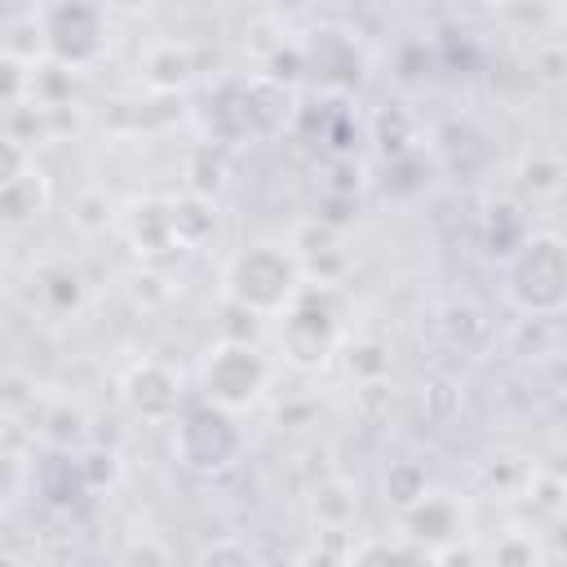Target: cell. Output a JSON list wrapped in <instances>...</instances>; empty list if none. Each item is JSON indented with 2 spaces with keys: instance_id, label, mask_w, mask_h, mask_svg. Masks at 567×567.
<instances>
[{
  "instance_id": "obj_3",
  "label": "cell",
  "mask_w": 567,
  "mask_h": 567,
  "mask_svg": "<svg viewBox=\"0 0 567 567\" xmlns=\"http://www.w3.org/2000/svg\"><path fill=\"white\" fill-rule=\"evenodd\" d=\"M505 301L523 319H558L567 310V244L558 230H532L505 257Z\"/></svg>"
},
{
  "instance_id": "obj_31",
  "label": "cell",
  "mask_w": 567,
  "mask_h": 567,
  "mask_svg": "<svg viewBox=\"0 0 567 567\" xmlns=\"http://www.w3.org/2000/svg\"><path fill=\"white\" fill-rule=\"evenodd\" d=\"M0 567H31V563L18 549H0Z\"/></svg>"
},
{
  "instance_id": "obj_4",
  "label": "cell",
  "mask_w": 567,
  "mask_h": 567,
  "mask_svg": "<svg viewBox=\"0 0 567 567\" xmlns=\"http://www.w3.org/2000/svg\"><path fill=\"white\" fill-rule=\"evenodd\" d=\"M270 377H275V363H270V354H261L257 341L217 337L199 359V377H195L199 381V403L221 408L230 416L252 412L266 399Z\"/></svg>"
},
{
  "instance_id": "obj_22",
  "label": "cell",
  "mask_w": 567,
  "mask_h": 567,
  "mask_svg": "<svg viewBox=\"0 0 567 567\" xmlns=\"http://www.w3.org/2000/svg\"><path fill=\"white\" fill-rule=\"evenodd\" d=\"M341 363L350 372L354 385H372V381H390V346L377 337H346L341 346Z\"/></svg>"
},
{
  "instance_id": "obj_20",
  "label": "cell",
  "mask_w": 567,
  "mask_h": 567,
  "mask_svg": "<svg viewBox=\"0 0 567 567\" xmlns=\"http://www.w3.org/2000/svg\"><path fill=\"white\" fill-rule=\"evenodd\" d=\"M430 492V474H425V461H412V456H399V461H385L381 470V496L394 514H403L412 501H421Z\"/></svg>"
},
{
  "instance_id": "obj_1",
  "label": "cell",
  "mask_w": 567,
  "mask_h": 567,
  "mask_svg": "<svg viewBox=\"0 0 567 567\" xmlns=\"http://www.w3.org/2000/svg\"><path fill=\"white\" fill-rule=\"evenodd\" d=\"M301 288V257L292 252V244L279 239L244 244L221 270V301L248 319H279Z\"/></svg>"
},
{
  "instance_id": "obj_24",
  "label": "cell",
  "mask_w": 567,
  "mask_h": 567,
  "mask_svg": "<svg viewBox=\"0 0 567 567\" xmlns=\"http://www.w3.org/2000/svg\"><path fill=\"white\" fill-rule=\"evenodd\" d=\"M115 567H173V549L155 532H133V536H124Z\"/></svg>"
},
{
  "instance_id": "obj_7",
  "label": "cell",
  "mask_w": 567,
  "mask_h": 567,
  "mask_svg": "<svg viewBox=\"0 0 567 567\" xmlns=\"http://www.w3.org/2000/svg\"><path fill=\"white\" fill-rule=\"evenodd\" d=\"M120 403L146 425H173L186 408V377L168 359H137L120 377Z\"/></svg>"
},
{
  "instance_id": "obj_8",
  "label": "cell",
  "mask_w": 567,
  "mask_h": 567,
  "mask_svg": "<svg viewBox=\"0 0 567 567\" xmlns=\"http://www.w3.org/2000/svg\"><path fill=\"white\" fill-rule=\"evenodd\" d=\"M399 536L412 540L416 549H447L456 540H470V505L456 492H425L421 501H412L399 514Z\"/></svg>"
},
{
  "instance_id": "obj_32",
  "label": "cell",
  "mask_w": 567,
  "mask_h": 567,
  "mask_svg": "<svg viewBox=\"0 0 567 567\" xmlns=\"http://www.w3.org/2000/svg\"><path fill=\"white\" fill-rule=\"evenodd\" d=\"M0 284H4V279H0Z\"/></svg>"
},
{
  "instance_id": "obj_29",
  "label": "cell",
  "mask_w": 567,
  "mask_h": 567,
  "mask_svg": "<svg viewBox=\"0 0 567 567\" xmlns=\"http://www.w3.org/2000/svg\"><path fill=\"white\" fill-rule=\"evenodd\" d=\"M18 492H22V456H18L13 443L0 434V514L18 501Z\"/></svg>"
},
{
  "instance_id": "obj_26",
  "label": "cell",
  "mask_w": 567,
  "mask_h": 567,
  "mask_svg": "<svg viewBox=\"0 0 567 567\" xmlns=\"http://www.w3.org/2000/svg\"><path fill=\"white\" fill-rule=\"evenodd\" d=\"M31 93V62H18L9 53H0V111L22 106Z\"/></svg>"
},
{
  "instance_id": "obj_16",
  "label": "cell",
  "mask_w": 567,
  "mask_h": 567,
  "mask_svg": "<svg viewBox=\"0 0 567 567\" xmlns=\"http://www.w3.org/2000/svg\"><path fill=\"white\" fill-rule=\"evenodd\" d=\"M354 509H359V492L350 478L332 474V478H319L310 487V518L319 523V532H341L354 523Z\"/></svg>"
},
{
  "instance_id": "obj_10",
  "label": "cell",
  "mask_w": 567,
  "mask_h": 567,
  "mask_svg": "<svg viewBox=\"0 0 567 567\" xmlns=\"http://www.w3.org/2000/svg\"><path fill=\"white\" fill-rule=\"evenodd\" d=\"M115 226L124 230L128 248L142 261H155L164 252H182L177 239H173V226H168V195H142V199L124 204Z\"/></svg>"
},
{
  "instance_id": "obj_13",
  "label": "cell",
  "mask_w": 567,
  "mask_h": 567,
  "mask_svg": "<svg viewBox=\"0 0 567 567\" xmlns=\"http://www.w3.org/2000/svg\"><path fill=\"white\" fill-rule=\"evenodd\" d=\"M346 567H434V554L403 536H359L346 545Z\"/></svg>"
},
{
  "instance_id": "obj_21",
  "label": "cell",
  "mask_w": 567,
  "mask_h": 567,
  "mask_svg": "<svg viewBox=\"0 0 567 567\" xmlns=\"http://www.w3.org/2000/svg\"><path fill=\"white\" fill-rule=\"evenodd\" d=\"M523 66H527L536 89H549V93L563 89V80H567V44H563V35H554V31L532 35V49H527Z\"/></svg>"
},
{
  "instance_id": "obj_12",
  "label": "cell",
  "mask_w": 567,
  "mask_h": 567,
  "mask_svg": "<svg viewBox=\"0 0 567 567\" xmlns=\"http://www.w3.org/2000/svg\"><path fill=\"white\" fill-rule=\"evenodd\" d=\"M35 487H40V496H44L49 509H71L80 496H93L89 492V478L80 470V452H62V447H53L35 465Z\"/></svg>"
},
{
  "instance_id": "obj_27",
  "label": "cell",
  "mask_w": 567,
  "mask_h": 567,
  "mask_svg": "<svg viewBox=\"0 0 567 567\" xmlns=\"http://www.w3.org/2000/svg\"><path fill=\"white\" fill-rule=\"evenodd\" d=\"M354 408H359V421H363V425H385V421H390V408H394L390 381L354 385Z\"/></svg>"
},
{
  "instance_id": "obj_15",
  "label": "cell",
  "mask_w": 567,
  "mask_h": 567,
  "mask_svg": "<svg viewBox=\"0 0 567 567\" xmlns=\"http://www.w3.org/2000/svg\"><path fill=\"white\" fill-rule=\"evenodd\" d=\"M168 226H173L177 248H199L217 230V204L204 195H190V190L168 195Z\"/></svg>"
},
{
  "instance_id": "obj_19",
  "label": "cell",
  "mask_w": 567,
  "mask_h": 567,
  "mask_svg": "<svg viewBox=\"0 0 567 567\" xmlns=\"http://www.w3.org/2000/svg\"><path fill=\"white\" fill-rule=\"evenodd\" d=\"M532 230H536V226L527 221V208H523L518 199H496V204L487 208V221H483V235H487V252L514 257Z\"/></svg>"
},
{
  "instance_id": "obj_25",
  "label": "cell",
  "mask_w": 567,
  "mask_h": 567,
  "mask_svg": "<svg viewBox=\"0 0 567 567\" xmlns=\"http://www.w3.org/2000/svg\"><path fill=\"white\" fill-rule=\"evenodd\" d=\"M195 567H261V563H257V554H252L248 540H239V536H217V540H208V545L199 549Z\"/></svg>"
},
{
  "instance_id": "obj_23",
  "label": "cell",
  "mask_w": 567,
  "mask_h": 567,
  "mask_svg": "<svg viewBox=\"0 0 567 567\" xmlns=\"http://www.w3.org/2000/svg\"><path fill=\"white\" fill-rule=\"evenodd\" d=\"M71 221H75L84 235H102V230H111V226L120 221V208H115V199H111L102 186H89V190L75 195Z\"/></svg>"
},
{
  "instance_id": "obj_11",
  "label": "cell",
  "mask_w": 567,
  "mask_h": 567,
  "mask_svg": "<svg viewBox=\"0 0 567 567\" xmlns=\"http://www.w3.org/2000/svg\"><path fill=\"white\" fill-rule=\"evenodd\" d=\"M195 49L177 35H159V40H146L142 53H137V80L151 89V93H182L190 80H195Z\"/></svg>"
},
{
  "instance_id": "obj_14",
  "label": "cell",
  "mask_w": 567,
  "mask_h": 567,
  "mask_svg": "<svg viewBox=\"0 0 567 567\" xmlns=\"http://www.w3.org/2000/svg\"><path fill=\"white\" fill-rule=\"evenodd\" d=\"M49 199H53V186H49L44 168L22 173L18 182L0 186V226H9V230H13V226L35 221V217L49 208Z\"/></svg>"
},
{
  "instance_id": "obj_6",
  "label": "cell",
  "mask_w": 567,
  "mask_h": 567,
  "mask_svg": "<svg viewBox=\"0 0 567 567\" xmlns=\"http://www.w3.org/2000/svg\"><path fill=\"white\" fill-rule=\"evenodd\" d=\"M244 425L239 416L221 412V408H208V403H195V408H182V416L173 421V456L182 470L190 474H226L239 456H244Z\"/></svg>"
},
{
  "instance_id": "obj_28",
  "label": "cell",
  "mask_w": 567,
  "mask_h": 567,
  "mask_svg": "<svg viewBox=\"0 0 567 567\" xmlns=\"http://www.w3.org/2000/svg\"><path fill=\"white\" fill-rule=\"evenodd\" d=\"M35 168V151L31 146H22L18 137H9L4 128H0V186H9V182H18L22 173H31Z\"/></svg>"
},
{
  "instance_id": "obj_9",
  "label": "cell",
  "mask_w": 567,
  "mask_h": 567,
  "mask_svg": "<svg viewBox=\"0 0 567 567\" xmlns=\"http://www.w3.org/2000/svg\"><path fill=\"white\" fill-rule=\"evenodd\" d=\"M89 297V284H84V270L66 257H49L31 270V306L44 315V319H71L80 315Z\"/></svg>"
},
{
  "instance_id": "obj_17",
  "label": "cell",
  "mask_w": 567,
  "mask_h": 567,
  "mask_svg": "<svg viewBox=\"0 0 567 567\" xmlns=\"http://www.w3.org/2000/svg\"><path fill=\"white\" fill-rule=\"evenodd\" d=\"M483 567H549V554L536 527H505L487 540Z\"/></svg>"
},
{
  "instance_id": "obj_18",
  "label": "cell",
  "mask_w": 567,
  "mask_h": 567,
  "mask_svg": "<svg viewBox=\"0 0 567 567\" xmlns=\"http://www.w3.org/2000/svg\"><path fill=\"white\" fill-rule=\"evenodd\" d=\"M563 190V159L558 151H527L518 164V204H554Z\"/></svg>"
},
{
  "instance_id": "obj_5",
  "label": "cell",
  "mask_w": 567,
  "mask_h": 567,
  "mask_svg": "<svg viewBox=\"0 0 567 567\" xmlns=\"http://www.w3.org/2000/svg\"><path fill=\"white\" fill-rule=\"evenodd\" d=\"M40 22V40H44V62L66 66L75 75L93 71L106 49H111V18L102 4H40L31 9Z\"/></svg>"
},
{
  "instance_id": "obj_30",
  "label": "cell",
  "mask_w": 567,
  "mask_h": 567,
  "mask_svg": "<svg viewBox=\"0 0 567 567\" xmlns=\"http://www.w3.org/2000/svg\"><path fill=\"white\" fill-rule=\"evenodd\" d=\"M434 567H483V545L470 536V540H456L447 549L434 554Z\"/></svg>"
},
{
  "instance_id": "obj_2",
  "label": "cell",
  "mask_w": 567,
  "mask_h": 567,
  "mask_svg": "<svg viewBox=\"0 0 567 567\" xmlns=\"http://www.w3.org/2000/svg\"><path fill=\"white\" fill-rule=\"evenodd\" d=\"M346 306L337 284H306L279 315V354L297 372L328 368L346 346Z\"/></svg>"
}]
</instances>
